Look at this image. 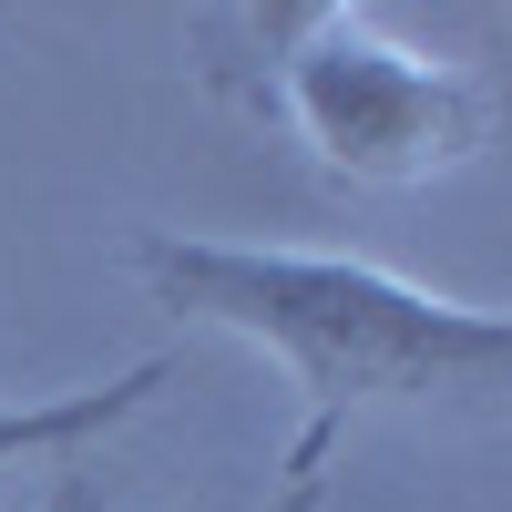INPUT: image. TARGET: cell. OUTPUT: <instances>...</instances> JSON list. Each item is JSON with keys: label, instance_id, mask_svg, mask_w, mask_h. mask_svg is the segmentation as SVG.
Returning a JSON list of instances; mask_svg holds the SVG:
<instances>
[{"label": "cell", "instance_id": "6da1fadb", "mask_svg": "<svg viewBox=\"0 0 512 512\" xmlns=\"http://www.w3.org/2000/svg\"><path fill=\"white\" fill-rule=\"evenodd\" d=\"M123 277L185 328H226L267 349L308 390L318 431H349L379 400H451L492 390L512 359V318L472 297H431L369 256L338 246H256V236H185V226H134Z\"/></svg>", "mask_w": 512, "mask_h": 512}, {"label": "cell", "instance_id": "7a4b0ae2", "mask_svg": "<svg viewBox=\"0 0 512 512\" xmlns=\"http://www.w3.org/2000/svg\"><path fill=\"white\" fill-rule=\"evenodd\" d=\"M195 82L246 103L256 123L338 185L410 195L502 144V82L482 62L410 52V41L349 11V0H236L195 21Z\"/></svg>", "mask_w": 512, "mask_h": 512}, {"label": "cell", "instance_id": "3957f363", "mask_svg": "<svg viewBox=\"0 0 512 512\" xmlns=\"http://www.w3.org/2000/svg\"><path fill=\"white\" fill-rule=\"evenodd\" d=\"M154 390H175V359H134L93 379V390H41V400H0V472H21V461H82L93 441H113L134 410H154Z\"/></svg>", "mask_w": 512, "mask_h": 512}, {"label": "cell", "instance_id": "277c9868", "mask_svg": "<svg viewBox=\"0 0 512 512\" xmlns=\"http://www.w3.org/2000/svg\"><path fill=\"white\" fill-rule=\"evenodd\" d=\"M328 461H338V431H318V420H308V431H297V451L277 461V502L267 512H328Z\"/></svg>", "mask_w": 512, "mask_h": 512}, {"label": "cell", "instance_id": "5b68a950", "mask_svg": "<svg viewBox=\"0 0 512 512\" xmlns=\"http://www.w3.org/2000/svg\"><path fill=\"white\" fill-rule=\"evenodd\" d=\"M31 512H103V482H93V461H52V482H41Z\"/></svg>", "mask_w": 512, "mask_h": 512}]
</instances>
